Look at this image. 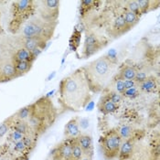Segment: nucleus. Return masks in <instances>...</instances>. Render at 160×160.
I'll use <instances>...</instances> for the list:
<instances>
[{
  "instance_id": "9",
  "label": "nucleus",
  "mask_w": 160,
  "mask_h": 160,
  "mask_svg": "<svg viewBox=\"0 0 160 160\" xmlns=\"http://www.w3.org/2000/svg\"><path fill=\"white\" fill-rule=\"evenodd\" d=\"M64 135L66 136V139H76L82 135L78 118H72L66 123Z\"/></svg>"
},
{
  "instance_id": "15",
  "label": "nucleus",
  "mask_w": 160,
  "mask_h": 160,
  "mask_svg": "<svg viewBox=\"0 0 160 160\" xmlns=\"http://www.w3.org/2000/svg\"><path fill=\"white\" fill-rule=\"evenodd\" d=\"M137 87H138L140 92H147V93H152V92H157V90L158 89V81L155 77L148 76L147 80L138 83Z\"/></svg>"
},
{
  "instance_id": "5",
  "label": "nucleus",
  "mask_w": 160,
  "mask_h": 160,
  "mask_svg": "<svg viewBox=\"0 0 160 160\" xmlns=\"http://www.w3.org/2000/svg\"><path fill=\"white\" fill-rule=\"evenodd\" d=\"M60 5L58 0H43L37 3V12L40 18L47 22H58L60 16Z\"/></svg>"
},
{
  "instance_id": "19",
  "label": "nucleus",
  "mask_w": 160,
  "mask_h": 160,
  "mask_svg": "<svg viewBox=\"0 0 160 160\" xmlns=\"http://www.w3.org/2000/svg\"><path fill=\"white\" fill-rule=\"evenodd\" d=\"M14 64L18 77L29 72L33 66V62H14Z\"/></svg>"
},
{
  "instance_id": "25",
  "label": "nucleus",
  "mask_w": 160,
  "mask_h": 160,
  "mask_svg": "<svg viewBox=\"0 0 160 160\" xmlns=\"http://www.w3.org/2000/svg\"><path fill=\"white\" fill-rule=\"evenodd\" d=\"M103 92V95H105L111 102L117 105L123 101V97L122 96V94L118 92Z\"/></svg>"
},
{
  "instance_id": "27",
  "label": "nucleus",
  "mask_w": 160,
  "mask_h": 160,
  "mask_svg": "<svg viewBox=\"0 0 160 160\" xmlns=\"http://www.w3.org/2000/svg\"><path fill=\"white\" fill-rule=\"evenodd\" d=\"M126 8H127L126 10L134 13V14L136 15L139 18H140V17L142 16V13L140 11V8H139V7H138V4H137L136 0L128 1V2H127V5H126Z\"/></svg>"
},
{
  "instance_id": "20",
  "label": "nucleus",
  "mask_w": 160,
  "mask_h": 160,
  "mask_svg": "<svg viewBox=\"0 0 160 160\" xmlns=\"http://www.w3.org/2000/svg\"><path fill=\"white\" fill-rule=\"evenodd\" d=\"M123 19L126 25L127 29H131L132 28H134L138 22H139V18L135 15L134 13L130 12L128 10H125V12L123 13Z\"/></svg>"
},
{
  "instance_id": "12",
  "label": "nucleus",
  "mask_w": 160,
  "mask_h": 160,
  "mask_svg": "<svg viewBox=\"0 0 160 160\" xmlns=\"http://www.w3.org/2000/svg\"><path fill=\"white\" fill-rule=\"evenodd\" d=\"M134 148H135V142L134 140H132V138L123 140L120 151H119V155L118 158L120 160H128L131 157L132 154L134 152Z\"/></svg>"
},
{
  "instance_id": "1",
  "label": "nucleus",
  "mask_w": 160,
  "mask_h": 160,
  "mask_svg": "<svg viewBox=\"0 0 160 160\" xmlns=\"http://www.w3.org/2000/svg\"><path fill=\"white\" fill-rule=\"evenodd\" d=\"M92 92L87 82L83 67L63 78L59 84V102L63 108L80 111L91 102Z\"/></svg>"
},
{
  "instance_id": "3",
  "label": "nucleus",
  "mask_w": 160,
  "mask_h": 160,
  "mask_svg": "<svg viewBox=\"0 0 160 160\" xmlns=\"http://www.w3.org/2000/svg\"><path fill=\"white\" fill-rule=\"evenodd\" d=\"M58 22H47L39 17H34L25 22L22 28L23 38H41L49 41L53 36Z\"/></svg>"
},
{
  "instance_id": "17",
  "label": "nucleus",
  "mask_w": 160,
  "mask_h": 160,
  "mask_svg": "<svg viewBox=\"0 0 160 160\" xmlns=\"http://www.w3.org/2000/svg\"><path fill=\"white\" fill-rule=\"evenodd\" d=\"M136 72H137V71L133 66L123 65V67L119 70L118 73L115 74V76L122 80H134L136 77Z\"/></svg>"
},
{
  "instance_id": "11",
  "label": "nucleus",
  "mask_w": 160,
  "mask_h": 160,
  "mask_svg": "<svg viewBox=\"0 0 160 160\" xmlns=\"http://www.w3.org/2000/svg\"><path fill=\"white\" fill-rule=\"evenodd\" d=\"M77 143L82 149L83 153L85 156H91L92 157L93 153V143H92V138L89 135L86 134H82L78 138H76Z\"/></svg>"
},
{
  "instance_id": "33",
  "label": "nucleus",
  "mask_w": 160,
  "mask_h": 160,
  "mask_svg": "<svg viewBox=\"0 0 160 160\" xmlns=\"http://www.w3.org/2000/svg\"><path fill=\"white\" fill-rule=\"evenodd\" d=\"M14 148V151H16V152H24L25 150L27 149L22 140L14 143V148Z\"/></svg>"
},
{
  "instance_id": "14",
  "label": "nucleus",
  "mask_w": 160,
  "mask_h": 160,
  "mask_svg": "<svg viewBox=\"0 0 160 160\" xmlns=\"http://www.w3.org/2000/svg\"><path fill=\"white\" fill-rule=\"evenodd\" d=\"M23 39H24L23 40V46H24L23 48L28 49V51H30L32 53L36 52V50L40 51V49H43L47 43V41H45L41 38H23Z\"/></svg>"
},
{
  "instance_id": "36",
  "label": "nucleus",
  "mask_w": 160,
  "mask_h": 160,
  "mask_svg": "<svg viewBox=\"0 0 160 160\" xmlns=\"http://www.w3.org/2000/svg\"><path fill=\"white\" fill-rule=\"evenodd\" d=\"M92 157H91V156H83V158H82L81 160H92Z\"/></svg>"
},
{
  "instance_id": "7",
  "label": "nucleus",
  "mask_w": 160,
  "mask_h": 160,
  "mask_svg": "<svg viewBox=\"0 0 160 160\" xmlns=\"http://www.w3.org/2000/svg\"><path fill=\"white\" fill-rule=\"evenodd\" d=\"M102 40L95 33H88L85 37L83 49H82V58L85 59L94 53L98 52L100 49L104 47Z\"/></svg>"
},
{
  "instance_id": "22",
  "label": "nucleus",
  "mask_w": 160,
  "mask_h": 160,
  "mask_svg": "<svg viewBox=\"0 0 160 160\" xmlns=\"http://www.w3.org/2000/svg\"><path fill=\"white\" fill-rule=\"evenodd\" d=\"M84 156V153L82 149L77 143L76 139L72 141V160H81Z\"/></svg>"
},
{
  "instance_id": "28",
  "label": "nucleus",
  "mask_w": 160,
  "mask_h": 160,
  "mask_svg": "<svg viewBox=\"0 0 160 160\" xmlns=\"http://www.w3.org/2000/svg\"><path fill=\"white\" fill-rule=\"evenodd\" d=\"M137 4H138V7L140 8V11L143 14H147L151 10V4H152V1H148V0H136Z\"/></svg>"
},
{
  "instance_id": "31",
  "label": "nucleus",
  "mask_w": 160,
  "mask_h": 160,
  "mask_svg": "<svg viewBox=\"0 0 160 160\" xmlns=\"http://www.w3.org/2000/svg\"><path fill=\"white\" fill-rule=\"evenodd\" d=\"M24 145L26 146L27 149H31V148L34 147L35 145V142H34V139L29 136V135H27L24 136V138L22 139Z\"/></svg>"
},
{
  "instance_id": "34",
  "label": "nucleus",
  "mask_w": 160,
  "mask_h": 160,
  "mask_svg": "<svg viewBox=\"0 0 160 160\" xmlns=\"http://www.w3.org/2000/svg\"><path fill=\"white\" fill-rule=\"evenodd\" d=\"M123 85H124V89L126 90L137 86L138 84L136 83L135 80H123Z\"/></svg>"
},
{
  "instance_id": "29",
  "label": "nucleus",
  "mask_w": 160,
  "mask_h": 160,
  "mask_svg": "<svg viewBox=\"0 0 160 160\" xmlns=\"http://www.w3.org/2000/svg\"><path fill=\"white\" fill-rule=\"evenodd\" d=\"M24 135H22L21 133L16 131V130H13L10 132L9 136H8V140L10 142H13V143H16V142H18L20 140H22L24 138Z\"/></svg>"
},
{
  "instance_id": "30",
  "label": "nucleus",
  "mask_w": 160,
  "mask_h": 160,
  "mask_svg": "<svg viewBox=\"0 0 160 160\" xmlns=\"http://www.w3.org/2000/svg\"><path fill=\"white\" fill-rule=\"evenodd\" d=\"M9 128H10V123H8V121L3 122L0 124V140L8 133Z\"/></svg>"
},
{
  "instance_id": "6",
  "label": "nucleus",
  "mask_w": 160,
  "mask_h": 160,
  "mask_svg": "<svg viewBox=\"0 0 160 160\" xmlns=\"http://www.w3.org/2000/svg\"><path fill=\"white\" fill-rule=\"evenodd\" d=\"M36 10V6L31 0H18L13 3V22L23 23L29 19Z\"/></svg>"
},
{
  "instance_id": "21",
  "label": "nucleus",
  "mask_w": 160,
  "mask_h": 160,
  "mask_svg": "<svg viewBox=\"0 0 160 160\" xmlns=\"http://www.w3.org/2000/svg\"><path fill=\"white\" fill-rule=\"evenodd\" d=\"M31 111H32V107H31V104L28 105V106H26L21 108L20 110L17 112L16 113V118L18 120V121H26L28 120L30 115H31Z\"/></svg>"
},
{
  "instance_id": "4",
  "label": "nucleus",
  "mask_w": 160,
  "mask_h": 160,
  "mask_svg": "<svg viewBox=\"0 0 160 160\" xmlns=\"http://www.w3.org/2000/svg\"><path fill=\"white\" fill-rule=\"evenodd\" d=\"M123 139L116 130H110L104 133L100 139V148L102 154L106 160H112L118 158Z\"/></svg>"
},
{
  "instance_id": "10",
  "label": "nucleus",
  "mask_w": 160,
  "mask_h": 160,
  "mask_svg": "<svg viewBox=\"0 0 160 160\" xmlns=\"http://www.w3.org/2000/svg\"><path fill=\"white\" fill-rule=\"evenodd\" d=\"M73 139H66L57 148V155L60 160H72V149Z\"/></svg>"
},
{
  "instance_id": "35",
  "label": "nucleus",
  "mask_w": 160,
  "mask_h": 160,
  "mask_svg": "<svg viewBox=\"0 0 160 160\" xmlns=\"http://www.w3.org/2000/svg\"><path fill=\"white\" fill-rule=\"evenodd\" d=\"M16 160H28V156H26V155H23V156H20V157H18V158Z\"/></svg>"
},
{
  "instance_id": "23",
  "label": "nucleus",
  "mask_w": 160,
  "mask_h": 160,
  "mask_svg": "<svg viewBox=\"0 0 160 160\" xmlns=\"http://www.w3.org/2000/svg\"><path fill=\"white\" fill-rule=\"evenodd\" d=\"M116 131L118 132L119 136H121V138L123 140L129 139L131 138V136L133 134V129L131 126L127 125V124H123L121 125L118 129H116Z\"/></svg>"
},
{
  "instance_id": "32",
  "label": "nucleus",
  "mask_w": 160,
  "mask_h": 160,
  "mask_svg": "<svg viewBox=\"0 0 160 160\" xmlns=\"http://www.w3.org/2000/svg\"><path fill=\"white\" fill-rule=\"evenodd\" d=\"M148 78V75L146 72H137L136 74V77H135V79H134V80L136 81V82L138 84V83H140V82H144L145 80H147Z\"/></svg>"
},
{
  "instance_id": "18",
  "label": "nucleus",
  "mask_w": 160,
  "mask_h": 160,
  "mask_svg": "<svg viewBox=\"0 0 160 160\" xmlns=\"http://www.w3.org/2000/svg\"><path fill=\"white\" fill-rule=\"evenodd\" d=\"M112 30L114 31L115 35H117V36L122 35L126 31H128L125 22H124V19H123V15H120L115 18L113 24H112Z\"/></svg>"
},
{
  "instance_id": "13",
  "label": "nucleus",
  "mask_w": 160,
  "mask_h": 160,
  "mask_svg": "<svg viewBox=\"0 0 160 160\" xmlns=\"http://www.w3.org/2000/svg\"><path fill=\"white\" fill-rule=\"evenodd\" d=\"M99 111L102 112L103 114H110L113 113L118 110V105L113 103L105 95H102L100 102L97 104Z\"/></svg>"
},
{
  "instance_id": "26",
  "label": "nucleus",
  "mask_w": 160,
  "mask_h": 160,
  "mask_svg": "<svg viewBox=\"0 0 160 160\" xmlns=\"http://www.w3.org/2000/svg\"><path fill=\"white\" fill-rule=\"evenodd\" d=\"M140 94V91L138 89V87H133V88H130V89H126L124 90L123 93H122V96L123 98H128V99H135L137 96H139Z\"/></svg>"
},
{
  "instance_id": "16",
  "label": "nucleus",
  "mask_w": 160,
  "mask_h": 160,
  "mask_svg": "<svg viewBox=\"0 0 160 160\" xmlns=\"http://www.w3.org/2000/svg\"><path fill=\"white\" fill-rule=\"evenodd\" d=\"M12 59L14 62H34V61L36 60V57L34 56V54L32 52L28 51V49H24V48H21L15 52Z\"/></svg>"
},
{
  "instance_id": "2",
  "label": "nucleus",
  "mask_w": 160,
  "mask_h": 160,
  "mask_svg": "<svg viewBox=\"0 0 160 160\" xmlns=\"http://www.w3.org/2000/svg\"><path fill=\"white\" fill-rule=\"evenodd\" d=\"M116 62L107 55L99 57L83 66L88 84L92 93L103 92L115 76Z\"/></svg>"
},
{
  "instance_id": "8",
  "label": "nucleus",
  "mask_w": 160,
  "mask_h": 160,
  "mask_svg": "<svg viewBox=\"0 0 160 160\" xmlns=\"http://www.w3.org/2000/svg\"><path fill=\"white\" fill-rule=\"evenodd\" d=\"M18 75L16 71L12 58H5L0 60V83L7 82L18 78Z\"/></svg>"
},
{
  "instance_id": "24",
  "label": "nucleus",
  "mask_w": 160,
  "mask_h": 160,
  "mask_svg": "<svg viewBox=\"0 0 160 160\" xmlns=\"http://www.w3.org/2000/svg\"><path fill=\"white\" fill-rule=\"evenodd\" d=\"M29 129H30V128H29L28 123H26L24 121H18V122H16V123H14V128H13V130H16V131L21 133V134L24 135V136L28 135Z\"/></svg>"
}]
</instances>
